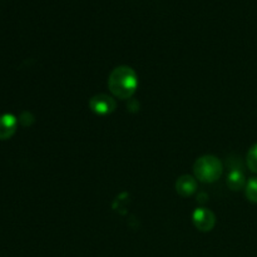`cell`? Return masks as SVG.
I'll return each mask as SVG.
<instances>
[{
    "label": "cell",
    "mask_w": 257,
    "mask_h": 257,
    "mask_svg": "<svg viewBox=\"0 0 257 257\" xmlns=\"http://www.w3.org/2000/svg\"><path fill=\"white\" fill-rule=\"evenodd\" d=\"M108 88L118 99H130L138 88L137 73L128 65H119L110 72Z\"/></svg>",
    "instance_id": "6da1fadb"
},
{
    "label": "cell",
    "mask_w": 257,
    "mask_h": 257,
    "mask_svg": "<svg viewBox=\"0 0 257 257\" xmlns=\"http://www.w3.org/2000/svg\"><path fill=\"white\" fill-rule=\"evenodd\" d=\"M222 163L215 156H202L193 165L195 178L202 183H213L222 175Z\"/></svg>",
    "instance_id": "7a4b0ae2"
},
{
    "label": "cell",
    "mask_w": 257,
    "mask_h": 257,
    "mask_svg": "<svg viewBox=\"0 0 257 257\" xmlns=\"http://www.w3.org/2000/svg\"><path fill=\"white\" fill-rule=\"evenodd\" d=\"M89 108L95 114L108 115L114 112L115 108H117V102L110 95L97 94L90 98Z\"/></svg>",
    "instance_id": "3957f363"
},
{
    "label": "cell",
    "mask_w": 257,
    "mask_h": 257,
    "mask_svg": "<svg viewBox=\"0 0 257 257\" xmlns=\"http://www.w3.org/2000/svg\"><path fill=\"white\" fill-rule=\"evenodd\" d=\"M246 163L250 171L257 173V143L248 150L247 156H246Z\"/></svg>",
    "instance_id": "9c48e42d"
},
{
    "label": "cell",
    "mask_w": 257,
    "mask_h": 257,
    "mask_svg": "<svg viewBox=\"0 0 257 257\" xmlns=\"http://www.w3.org/2000/svg\"><path fill=\"white\" fill-rule=\"evenodd\" d=\"M245 195L250 202L257 203V177H252L247 181L245 186Z\"/></svg>",
    "instance_id": "ba28073f"
},
{
    "label": "cell",
    "mask_w": 257,
    "mask_h": 257,
    "mask_svg": "<svg viewBox=\"0 0 257 257\" xmlns=\"http://www.w3.org/2000/svg\"><path fill=\"white\" fill-rule=\"evenodd\" d=\"M176 191L182 197H190L197 191V180L190 175L181 176L176 181Z\"/></svg>",
    "instance_id": "8992f818"
},
{
    "label": "cell",
    "mask_w": 257,
    "mask_h": 257,
    "mask_svg": "<svg viewBox=\"0 0 257 257\" xmlns=\"http://www.w3.org/2000/svg\"><path fill=\"white\" fill-rule=\"evenodd\" d=\"M192 221L193 225L197 230L202 231V232H208L215 227L216 217L215 213L208 208H196L192 213Z\"/></svg>",
    "instance_id": "277c9868"
},
{
    "label": "cell",
    "mask_w": 257,
    "mask_h": 257,
    "mask_svg": "<svg viewBox=\"0 0 257 257\" xmlns=\"http://www.w3.org/2000/svg\"><path fill=\"white\" fill-rule=\"evenodd\" d=\"M226 182H227V186L230 190L240 191L242 190V188H245L247 181H246L245 173H243L240 168H232V170L228 172L227 181H226Z\"/></svg>",
    "instance_id": "52a82bcc"
},
{
    "label": "cell",
    "mask_w": 257,
    "mask_h": 257,
    "mask_svg": "<svg viewBox=\"0 0 257 257\" xmlns=\"http://www.w3.org/2000/svg\"><path fill=\"white\" fill-rule=\"evenodd\" d=\"M18 128V119L10 113L0 115V141H7L15 135Z\"/></svg>",
    "instance_id": "5b68a950"
}]
</instances>
